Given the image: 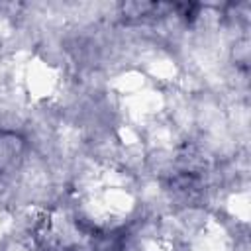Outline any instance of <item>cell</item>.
<instances>
[{
  "mask_svg": "<svg viewBox=\"0 0 251 251\" xmlns=\"http://www.w3.org/2000/svg\"><path fill=\"white\" fill-rule=\"evenodd\" d=\"M25 147L27 143L24 135L2 129L0 131V173H6L20 163L24 159Z\"/></svg>",
  "mask_w": 251,
  "mask_h": 251,
  "instance_id": "obj_1",
  "label": "cell"
}]
</instances>
